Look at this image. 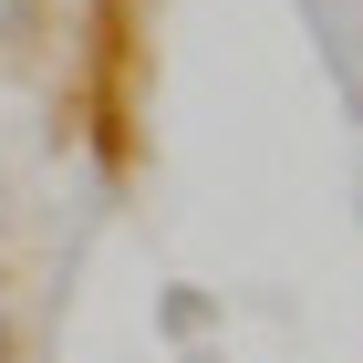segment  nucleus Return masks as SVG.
I'll return each mask as SVG.
<instances>
[{"label":"nucleus","instance_id":"1","mask_svg":"<svg viewBox=\"0 0 363 363\" xmlns=\"http://www.w3.org/2000/svg\"><path fill=\"white\" fill-rule=\"evenodd\" d=\"M0 363H11V291H0Z\"/></svg>","mask_w":363,"mask_h":363}]
</instances>
